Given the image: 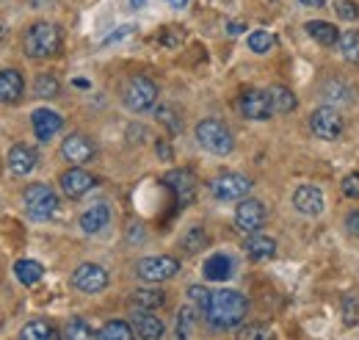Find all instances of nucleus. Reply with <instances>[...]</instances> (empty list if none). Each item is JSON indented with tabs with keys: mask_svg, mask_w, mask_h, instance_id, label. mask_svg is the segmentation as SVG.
<instances>
[{
	"mask_svg": "<svg viewBox=\"0 0 359 340\" xmlns=\"http://www.w3.org/2000/svg\"><path fill=\"white\" fill-rule=\"evenodd\" d=\"M61 158L72 166H86L97 158V144L83 133H72L61 141Z\"/></svg>",
	"mask_w": 359,
	"mask_h": 340,
	"instance_id": "9",
	"label": "nucleus"
},
{
	"mask_svg": "<svg viewBox=\"0 0 359 340\" xmlns=\"http://www.w3.org/2000/svg\"><path fill=\"white\" fill-rule=\"evenodd\" d=\"M133 28H122V31H116V34H111L108 39H105V44H111V42H116V39H122V37H128Z\"/></svg>",
	"mask_w": 359,
	"mask_h": 340,
	"instance_id": "46",
	"label": "nucleus"
},
{
	"mask_svg": "<svg viewBox=\"0 0 359 340\" xmlns=\"http://www.w3.org/2000/svg\"><path fill=\"white\" fill-rule=\"evenodd\" d=\"M34 91H36L39 97H45V100H53V97L61 94V84H58V78H53V75H39V78L34 81Z\"/></svg>",
	"mask_w": 359,
	"mask_h": 340,
	"instance_id": "35",
	"label": "nucleus"
},
{
	"mask_svg": "<svg viewBox=\"0 0 359 340\" xmlns=\"http://www.w3.org/2000/svg\"><path fill=\"white\" fill-rule=\"evenodd\" d=\"M310 128H313V133L318 138L334 141V138L343 136L346 122H343V117H340V111L334 105H320V108H315L313 117H310Z\"/></svg>",
	"mask_w": 359,
	"mask_h": 340,
	"instance_id": "8",
	"label": "nucleus"
},
{
	"mask_svg": "<svg viewBox=\"0 0 359 340\" xmlns=\"http://www.w3.org/2000/svg\"><path fill=\"white\" fill-rule=\"evenodd\" d=\"M72 288L81 291V294H100L108 288V271L100 266V263H81L72 274Z\"/></svg>",
	"mask_w": 359,
	"mask_h": 340,
	"instance_id": "11",
	"label": "nucleus"
},
{
	"mask_svg": "<svg viewBox=\"0 0 359 340\" xmlns=\"http://www.w3.org/2000/svg\"><path fill=\"white\" fill-rule=\"evenodd\" d=\"M25 94V78L20 70L14 67H3L0 70V103L3 105H14L20 103Z\"/></svg>",
	"mask_w": 359,
	"mask_h": 340,
	"instance_id": "17",
	"label": "nucleus"
},
{
	"mask_svg": "<svg viewBox=\"0 0 359 340\" xmlns=\"http://www.w3.org/2000/svg\"><path fill=\"white\" fill-rule=\"evenodd\" d=\"M22 202H25V211L31 213V218H53L58 213V194L45 185V183H34L22 191Z\"/></svg>",
	"mask_w": 359,
	"mask_h": 340,
	"instance_id": "5",
	"label": "nucleus"
},
{
	"mask_svg": "<svg viewBox=\"0 0 359 340\" xmlns=\"http://www.w3.org/2000/svg\"><path fill=\"white\" fill-rule=\"evenodd\" d=\"M180 247H182L188 255H196V252H202V249L208 247V233H205V227H202V224H194V227H188V230L182 233V238H180Z\"/></svg>",
	"mask_w": 359,
	"mask_h": 340,
	"instance_id": "27",
	"label": "nucleus"
},
{
	"mask_svg": "<svg viewBox=\"0 0 359 340\" xmlns=\"http://www.w3.org/2000/svg\"><path fill=\"white\" fill-rule=\"evenodd\" d=\"M323 205H326L323 191L315 188V185H302V188H296V194H293V208L302 213V216H320V213H323Z\"/></svg>",
	"mask_w": 359,
	"mask_h": 340,
	"instance_id": "19",
	"label": "nucleus"
},
{
	"mask_svg": "<svg viewBox=\"0 0 359 340\" xmlns=\"http://www.w3.org/2000/svg\"><path fill=\"white\" fill-rule=\"evenodd\" d=\"M304 28H307V34L313 37L315 42L323 44V47H337V42H340L337 25H332L326 20H310V22H304Z\"/></svg>",
	"mask_w": 359,
	"mask_h": 340,
	"instance_id": "23",
	"label": "nucleus"
},
{
	"mask_svg": "<svg viewBox=\"0 0 359 340\" xmlns=\"http://www.w3.org/2000/svg\"><path fill=\"white\" fill-rule=\"evenodd\" d=\"M130 3H133L135 8H138V6H144V3H147V0H130Z\"/></svg>",
	"mask_w": 359,
	"mask_h": 340,
	"instance_id": "50",
	"label": "nucleus"
},
{
	"mask_svg": "<svg viewBox=\"0 0 359 340\" xmlns=\"http://www.w3.org/2000/svg\"><path fill=\"white\" fill-rule=\"evenodd\" d=\"M359 321V296L357 294H348L343 299V324L346 327H354Z\"/></svg>",
	"mask_w": 359,
	"mask_h": 340,
	"instance_id": "37",
	"label": "nucleus"
},
{
	"mask_svg": "<svg viewBox=\"0 0 359 340\" xmlns=\"http://www.w3.org/2000/svg\"><path fill=\"white\" fill-rule=\"evenodd\" d=\"M196 141L210 155H229L235 150L232 130L226 128L222 119H202L196 125Z\"/></svg>",
	"mask_w": 359,
	"mask_h": 340,
	"instance_id": "3",
	"label": "nucleus"
},
{
	"mask_svg": "<svg viewBox=\"0 0 359 340\" xmlns=\"http://www.w3.org/2000/svg\"><path fill=\"white\" fill-rule=\"evenodd\" d=\"M125 105L135 111V114H144L149 108H155L158 103V84L147 75H133L128 84H125V94H122Z\"/></svg>",
	"mask_w": 359,
	"mask_h": 340,
	"instance_id": "4",
	"label": "nucleus"
},
{
	"mask_svg": "<svg viewBox=\"0 0 359 340\" xmlns=\"http://www.w3.org/2000/svg\"><path fill=\"white\" fill-rule=\"evenodd\" d=\"M163 183L172 188L180 208H188L196 202V177L191 169H172L163 177Z\"/></svg>",
	"mask_w": 359,
	"mask_h": 340,
	"instance_id": "12",
	"label": "nucleus"
},
{
	"mask_svg": "<svg viewBox=\"0 0 359 340\" xmlns=\"http://www.w3.org/2000/svg\"><path fill=\"white\" fill-rule=\"evenodd\" d=\"M50 332H53L50 321H45V318H34V321H28V324L20 329V340H47Z\"/></svg>",
	"mask_w": 359,
	"mask_h": 340,
	"instance_id": "32",
	"label": "nucleus"
},
{
	"mask_svg": "<svg viewBox=\"0 0 359 340\" xmlns=\"http://www.w3.org/2000/svg\"><path fill=\"white\" fill-rule=\"evenodd\" d=\"M64 44V37H61V28L50 20H39L34 22L28 31H25V39H22V50L28 58H36V61H45V58H53L58 55Z\"/></svg>",
	"mask_w": 359,
	"mask_h": 340,
	"instance_id": "2",
	"label": "nucleus"
},
{
	"mask_svg": "<svg viewBox=\"0 0 359 340\" xmlns=\"http://www.w3.org/2000/svg\"><path fill=\"white\" fill-rule=\"evenodd\" d=\"M269 97H271L273 114H290V111H296V94L287 86H271Z\"/></svg>",
	"mask_w": 359,
	"mask_h": 340,
	"instance_id": "26",
	"label": "nucleus"
},
{
	"mask_svg": "<svg viewBox=\"0 0 359 340\" xmlns=\"http://www.w3.org/2000/svg\"><path fill=\"white\" fill-rule=\"evenodd\" d=\"M188 299H191V304H194L196 310H205L208 301H210V291L202 288V285H191V288H188Z\"/></svg>",
	"mask_w": 359,
	"mask_h": 340,
	"instance_id": "39",
	"label": "nucleus"
},
{
	"mask_svg": "<svg viewBox=\"0 0 359 340\" xmlns=\"http://www.w3.org/2000/svg\"><path fill=\"white\" fill-rule=\"evenodd\" d=\"M61 340H97V338H94L91 327L83 321V318H72V321L64 327V335H61Z\"/></svg>",
	"mask_w": 359,
	"mask_h": 340,
	"instance_id": "33",
	"label": "nucleus"
},
{
	"mask_svg": "<svg viewBox=\"0 0 359 340\" xmlns=\"http://www.w3.org/2000/svg\"><path fill=\"white\" fill-rule=\"evenodd\" d=\"M31 128L39 141H50L53 136H58V130L64 128V117L53 108H36L31 114Z\"/></svg>",
	"mask_w": 359,
	"mask_h": 340,
	"instance_id": "15",
	"label": "nucleus"
},
{
	"mask_svg": "<svg viewBox=\"0 0 359 340\" xmlns=\"http://www.w3.org/2000/svg\"><path fill=\"white\" fill-rule=\"evenodd\" d=\"M243 249H246L249 260L266 263V260H273V257H276V241H273L271 235H263V233H252V235L246 238Z\"/></svg>",
	"mask_w": 359,
	"mask_h": 340,
	"instance_id": "21",
	"label": "nucleus"
},
{
	"mask_svg": "<svg viewBox=\"0 0 359 340\" xmlns=\"http://www.w3.org/2000/svg\"><path fill=\"white\" fill-rule=\"evenodd\" d=\"M302 6H307V8H323L326 6V0H299Z\"/></svg>",
	"mask_w": 359,
	"mask_h": 340,
	"instance_id": "47",
	"label": "nucleus"
},
{
	"mask_svg": "<svg viewBox=\"0 0 359 340\" xmlns=\"http://www.w3.org/2000/svg\"><path fill=\"white\" fill-rule=\"evenodd\" d=\"M238 111H241V117L255 119V122L271 119V117H273V108H271L269 91H263V89H246V91L238 97Z\"/></svg>",
	"mask_w": 359,
	"mask_h": 340,
	"instance_id": "10",
	"label": "nucleus"
},
{
	"mask_svg": "<svg viewBox=\"0 0 359 340\" xmlns=\"http://www.w3.org/2000/svg\"><path fill=\"white\" fill-rule=\"evenodd\" d=\"M100 340H135L133 327L128 321H108L102 329H100Z\"/></svg>",
	"mask_w": 359,
	"mask_h": 340,
	"instance_id": "29",
	"label": "nucleus"
},
{
	"mask_svg": "<svg viewBox=\"0 0 359 340\" xmlns=\"http://www.w3.org/2000/svg\"><path fill=\"white\" fill-rule=\"evenodd\" d=\"M155 119H158L161 125H166L172 133H180V130H182V119H180V114L172 105H158V108H155Z\"/></svg>",
	"mask_w": 359,
	"mask_h": 340,
	"instance_id": "36",
	"label": "nucleus"
},
{
	"mask_svg": "<svg viewBox=\"0 0 359 340\" xmlns=\"http://www.w3.org/2000/svg\"><path fill=\"white\" fill-rule=\"evenodd\" d=\"M47 0H31V6H45Z\"/></svg>",
	"mask_w": 359,
	"mask_h": 340,
	"instance_id": "49",
	"label": "nucleus"
},
{
	"mask_svg": "<svg viewBox=\"0 0 359 340\" xmlns=\"http://www.w3.org/2000/svg\"><path fill=\"white\" fill-rule=\"evenodd\" d=\"M135 274L138 280L144 282H166L172 277L180 274V260L172 255H152V257H141L135 263Z\"/></svg>",
	"mask_w": 359,
	"mask_h": 340,
	"instance_id": "6",
	"label": "nucleus"
},
{
	"mask_svg": "<svg viewBox=\"0 0 359 340\" xmlns=\"http://www.w3.org/2000/svg\"><path fill=\"white\" fill-rule=\"evenodd\" d=\"M346 230L359 238V211H351L348 216H346Z\"/></svg>",
	"mask_w": 359,
	"mask_h": 340,
	"instance_id": "42",
	"label": "nucleus"
},
{
	"mask_svg": "<svg viewBox=\"0 0 359 340\" xmlns=\"http://www.w3.org/2000/svg\"><path fill=\"white\" fill-rule=\"evenodd\" d=\"M252 185H255V183H252L246 174L224 171V174H219V177L210 180V194H213L216 200H222V202H232V200H243V197H249Z\"/></svg>",
	"mask_w": 359,
	"mask_h": 340,
	"instance_id": "7",
	"label": "nucleus"
},
{
	"mask_svg": "<svg viewBox=\"0 0 359 340\" xmlns=\"http://www.w3.org/2000/svg\"><path fill=\"white\" fill-rule=\"evenodd\" d=\"M243 31H246V22H241V20H232V22L226 25V34H229V37H241Z\"/></svg>",
	"mask_w": 359,
	"mask_h": 340,
	"instance_id": "45",
	"label": "nucleus"
},
{
	"mask_svg": "<svg viewBox=\"0 0 359 340\" xmlns=\"http://www.w3.org/2000/svg\"><path fill=\"white\" fill-rule=\"evenodd\" d=\"M58 185H61V191H64L69 200H78V197L89 194L91 188L97 185V177L89 174L83 166H72V169H67L58 177Z\"/></svg>",
	"mask_w": 359,
	"mask_h": 340,
	"instance_id": "14",
	"label": "nucleus"
},
{
	"mask_svg": "<svg viewBox=\"0 0 359 340\" xmlns=\"http://www.w3.org/2000/svg\"><path fill=\"white\" fill-rule=\"evenodd\" d=\"M78 224H81V230H83L86 235L102 233V230L111 224V208H108V202H97V205H91L89 211L81 213Z\"/></svg>",
	"mask_w": 359,
	"mask_h": 340,
	"instance_id": "20",
	"label": "nucleus"
},
{
	"mask_svg": "<svg viewBox=\"0 0 359 340\" xmlns=\"http://www.w3.org/2000/svg\"><path fill=\"white\" fill-rule=\"evenodd\" d=\"M249 313V299L241 291H210V301L202 310L210 329H235Z\"/></svg>",
	"mask_w": 359,
	"mask_h": 340,
	"instance_id": "1",
	"label": "nucleus"
},
{
	"mask_svg": "<svg viewBox=\"0 0 359 340\" xmlns=\"http://www.w3.org/2000/svg\"><path fill=\"white\" fill-rule=\"evenodd\" d=\"M155 150H158V158H161V161H172V155H175L169 141H158V147H155Z\"/></svg>",
	"mask_w": 359,
	"mask_h": 340,
	"instance_id": "44",
	"label": "nucleus"
},
{
	"mask_svg": "<svg viewBox=\"0 0 359 340\" xmlns=\"http://www.w3.org/2000/svg\"><path fill=\"white\" fill-rule=\"evenodd\" d=\"M263 327H246L243 332H241V340H263Z\"/></svg>",
	"mask_w": 359,
	"mask_h": 340,
	"instance_id": "43",
	"label": "nucleus"
},
{
	"mask_svg": "<svg viewBox=\"0 0 359 340\" xmlns=\"http://www.w3.org/2000/svg\"><path fill=\"white\" fill-rule=\"evenodd\" d=\"M263 224H266V205L260 202V200H243L241 205H238V211H235V227L241 230V233H246V235H252V233H260L263 230Z\"/></svg>",
	"mask_w": 359,
	"mask_h": 340,
	"instance_id": "13",
	"label": "nucleus"
},
{
	"mask_svg": "<svg viewBox=\"0 0 359 340\" xmlns=\"http://www.w3.org/2000/svg\"><path fill=\"white\" fill-rule=\"evenodd\" d=\"M202 274H205L208 282H226L232 277V260H229V255H224V252L210 255L205 260V266H202Z\"/></svg>",
	"mask_w": 359,
	"mask_h": 340,
	"instance_id": "22",
	"label": "nucleus"
},
{
	"mask_svg": "<svg viewBox=\"0 0 359 340\" xmlns=\"http://www.w3.org/2000/svg\"><path fill=\"white\" fill-rule=\"evenodd\" d=\"M47 340H61V332H55V329H53V332L47 335Z\"/></svg>",
	"mask_w": 359,
	"mask_h": 340,
	"instance_id": "48",
	"label": "nucleus"
},
{
	"mask_svg": "<svg viewBox=\"0 0 359 340\" xmlns=\"http://www.w3.org/2000/svg\"><path fill=\"white\" fill-rule=\"evenodd\" d=\"M246 44H249V50H252V53L263 55V53H269V50L276 47V37L269 34V31H255V34H249Z\"/></svg>",
	"mask_w": 359,
	"mask_h": 340,
	"instance_id": "34",
	"label": "nucleus"
},
{
	"mask_svg": "<svg viewBox=\"0 0 359 340\" xmlns=\"http://www.w3.org/2000/svg\"><path fill=\"white\" fill-rule=\"evenodd\" d=\"M130 301H133V307H138V310H158V307L166 304V294L158 291V288H135Z\"/></svg>",
	"mask_w": 359,
	"mask_h": 340,
	"instance_id": "25",
	"label": "nucleus"
},
{
	"mask_svg": "<svg viewBox=\"0 0 359 340\" xmlns=\"http://www.w3.org/2000/svg\"><path fill=\"white\" fill-rule=\"evenodd\" d=\"M0 34H3V22H0Z\"/></svg>",
	"mask_w": 359,
	"mask_h": 340,
	"instance_id": "51",
	"label": "nucleus"
},
{
	"mask_svg": "<svg viewBox=\"0 0 359 340\" xmlns=\"http://www.w3.org/2000/svg\"><path fill=\"white\" fill-rule=\"evenodd\" d=\"M323 97H326V105H343L351 100V86L346 81H326L323 84Z\"/></svg>",
	"mask_w": 359,
	"mask_h": 340,
	"instance_id": "28",
	"label": "nucleus"
},
{
	"mask_svg": "<svg viewBox=\"0 0 359 340\" xmlns=\"http://www.w3.org/2000/svg\"><path fill=\"white\" fill-rule=\"evenodd\" d=\"M334 11H337L340 20H348V22H354L359 17V8L354 0H337V3H334Z\"/></svg>",
	"mask_w": 359,
	"mask_h": 340,
	"instance_id": "38",
	"label": "nucleus"
},
{
	"mask_svg": "<svg viewBox=\"0 0 359 340\" xmlns=\"http://www.w3.org/2000/svg\"><path fill=\"white\" fill-rule=\"evenodd\" d=\"M337 47H340V53H343L346 61L359 64V31H346V34H340Z\"/></svg>",
	"mask_w": 359,
	"mask_h": 340,
	"instance_id": "31",
	"label": "nucleus"
},
{
	"mask_svg": "<svg viewBox=\"0 0 359 340\" xmlns=\"http://www.w3.org/2000/svg\"><path fill=\"white\" fill-rule=\"evenodd\" d=\"M194 327H196V307H194V304L180 307V313H177V338L188 340L191 335H194Z\"/></svg>",
	"mask_w": 359,
	"mask_h": 340,
	"instance_id": "30",
	"label": "nucleus"
},
{
	"mask_svg": "<svg viewBox=\"0 0 359 340\" xmlns=\"http://www.w3.org/2000/svg\"><path fill=\"white\" fill-rule=\"evenodd\" d=\"M340 188H343V194H346L348 200H357L359 197V171L346 174V177H343V183H340Z\"/></svg>",
	"mask_w": 359,
	"mask_h": 340,
	"instance_id": "40",
	"label": "nucleus"
},
{
	"mask_svg": "<svg viewBox=\"0 0 359 340\" xmlns=\"http://www.w3.org/2000/svg\"><path fill=\"white\" fill-rule=\"evenodd\" d=\"M161 42L166 44V47H177L182 42V34L180 31H172V28H166L163 34H161Z\"/></svg>",
	"mask_w": 359,
	"mask_h": 340,
	"instance_id": "41",
	"label": "nucleus"
},
{
	"mask_svg": "<svg viewBox=\"0 0 359 340\" xmlns=\"http://www.w3.org/2000/svg\"><path fill=\"white\" fill-rule=\"evenodd\" d=\"M36 166H39V155H36L34 147H28V144H14V147L8 150V169H11V174L28 177Z\"/></svg>",
	"mask_w": 359,
	"mask_h": 340,
	"instance_id": "18",
	"label": "nucleus"
},
{
	"mask_svg": "<svg viewBox=\"0 0 359 340\" xmlns=\"http://www.w3.org/2000/svg\"><path fill=\"white\" fill-rule=\"evenodd\" d=\"M130 327H133L135 338L141 340H161L163 338V321L158 315H152V310H138L135 307L130 315Z\"/></svg>",
	"mask_w": 359,
	"mask_h": 340,
	"instance_id": "16",
	"label": "nucleus"
},
{
	"mask_svg": "<svg viewBox=\"0 0 359 340\" xmlns=\"http://www.w3.org/2000/svg\"><path fill=\"white\" fill-rule=\"evenodd\" d=\"M14 277H17L25 288H31V285H36V282L45 277V268H42V263H36V260H17V263H14Z\"/></svg>",
	"mask_w": 359,
	"mask_h": 340,
	"instance_id": "24",
	"label": "nucleus"
}]
</instances>
